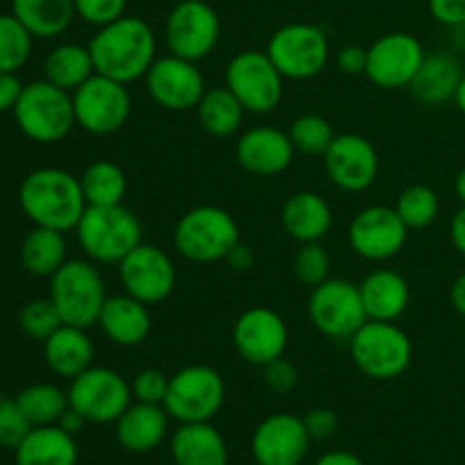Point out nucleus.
Here are the masks:
<instances>
[{
	"instance_id": "nucleus-25",
	"label": "nucleus",
	"mask_w": 465,
	"mask_h": 465,
	"mask_svg": "<svg viewBox=\"0 0 465 465\" xmlns=\"http://www.w3.org/2000/svg\"><path fill=\"white\" fill-rule=\"evenodd\" d=\"M331 209L322 195L298 191L282 207V227L298 243H321L331 230Z\"/></svg>"
},
{
	"instance_id": "nucleus-1",
	"label": "nucleus",
	"mask_w": 465,
	"mask_h": 465,
	"mask_svg": "<svg viewBox=\"0 0 465 465\" xmlns=\"http://www.w3.org/2000/svg\"><path fill=\"white\" fill-rule=\"evenodd\" d=\"M89 53L95 73L130 84L145 77L154 64L157 39L143 18L125 14L118 21L98 27L89 41Z\"/></svg>"
},
{
	"instance_id": "nucleus-23",
	"label": "nucleus",
	"mask_w": 465,
	"mask_h": 465,
	"mask_svg": "<svg viewBox=\"0 0 465 465\" xmlns=\"http://www.w3.org/2000/svg\"><path fill=\"white\" fill-rule=\"evenodd\" d=\"M98 327L103 334L121 348H136L148 339L153 330L148 304L139 302L132 295H109L98 316Z\"/></svg>"
},
{
	"instance_id": "nucleus-17",
	"label": "nucleus",
	"mask_w": 465,
	"mask_h": 465,
	"mask_svg": "<svg viewBox=\"0 0 465 465\" xmlns=\"http://www.w3.org/2000/svg\"><path fill=\"white\" fill-rule=\"evenodd\" d=\"M409 227L395 207H366L352 218L348 230L350 248L366 262H386L402 252Z\"/></svg>"
},
{
	"instance_id": "nucleus-18",
	"label": "nucleus",
	"mask_w": 465,
	"mask_h": 465,
	"mask_svg": "<svg viewBox=\"0 0 465 465\" xmlns=\"http://www.w3.org/2000/svg\"><path fill=\"white\" fill-rule=\"evenodd\" d=\"M232 341L243 361L252 366H268L284 357L289 348V327L284 318L268 307H252L239 316L232 330Z\"/></svg>"
},
{
	"instance_id": "nucleus-21",
	"label": "nucleus",
	"mask_w": 465,
	"mask_h": 465,
	"mask_svg": "<svg viewBox=\"0 0 465 465\" xmlns=\"http://www.w3.org/2000/svg\"><path fill=\"white\" fill-rule=\"evenodd\" d=\"M302 418L275 413L259 422L252 434V457L259 465H300L309 452Z\"/></svg>"
},
{
	"instance_id": "nucleus-2",
	"label": "nucleus",
	"mask_w": 465,
	"mask_h": 465,
	"mask_svg": "<svg viewBox=\"0 0 465 465\" xmlns=\"http://www.w3.org/2000/svg\"><path fill=\"white\" fill-rule=\"evenodd\" d=\"M18 204L35 225L57 232L75 230L86 209L80 177L62 168H36L18 189Z\"/></svg>"
},
{
	"instance_id": "nucleus-52",
	"label": "nucleus",
	"mask_w": 465,
	"mask_h": 465,
	"mask_svg": "<svg viewBox=\"0 0 465 465\" xmlns=\"http://www.w3.org/2000/svg\"><path fill=\"white\" fill-rule=\"evenodd\" d=\"M313 465H366L357 454L343 452V450H334V452L322 454Z\"/></svg>"
},
{
	"instance_id": "nucleus-50",
	"label": "nucleus",
	"mask_w": 465,
	"mask_h": 465,
	"mask_svg": "<svg viewBox=\"0 0 465 465\" xmlns=\"http://www.w3.org/2000/svg\"><path fill=\"white\" fill-rule=\"evenodd\" d=\"M450 239H452V245L457 248V252L465 257V204L454 213L452 225H450Z\"/></svg>"
},
{
	"instance_id": "nucleus-30",
	"label": "nucleus",
	"mask_w": 465,
	"mask_h": 465,
	"mask_svg": "<svg viewBox=\"0 0 465 465\" xmlns=\"http://www.w3.org/2000/svg\"><path fill=\"white\" fill-rule=\"evenodd\" d=\"M14 461L16 465H75V436L59 425L32 427L30 434L14 450Z\"/></svg>"
},
{
	"instance_id": "nucleus-27",
	"label": "nucleus",
	"mask_w": 465,
	"mask_h": 465,
	"mask_svg": "<svg viewBox=\"0 0 465 465\" xmlns=\"http://www.w3.org/2000/svg\"><path fill=\"white\" fill-rule=\"evenodd\" d=\"M359 291H361L368 321L395 322L407 312L409 300H411L409 282L400 272L389 271V268H380V271L371 272L359 284Z\"/></svg>"
},
{
	"instance_id": "nucleus-44",
	"label": "nucleus",
	"mask_w": 465,
	"mask_h": 465,
	"mask_svg": "<svg viewBox=\"0 0 465 465\" xmlns=\"http://www.w3.org/2000/svg\"><path fill=\"white\" fill-rule=\"evenodd\" d=\"M127 0H75V12L82 21L95 27L109 25L125 16Z\"/></svg>"
},
{
	"instance_id": "nucleus-55",
	"label": "nucleus",
	"mask_w": 465,
	"mask_h": 465,
	"mask_svg": "<svg viewBox=\"0 0 465 465\" xmlns=\"http://www.w3.org/2000/svg\"><path fill=\"white\" fill-rule=\"evenodd\" d=\"M454 193H457V198L465 204V168L459 171L457 180H454Z\"/></svg>"
},
{
	"instance_id": "nucleus-33",
	"label": "nucleus",
	"mask_w": 465,
	"mask_h": 465,
	"mask_svg": "<svg viewBox=\"0 0 465 465\" xmlns=\"http://www.w3.org/2000/svg\"><path fill=\"white\" fill-rule=\"evenodd\" d=\"M21 262L30 275L53 277L66 263V239L64 232L50 227H32L30 234L23 239Z\"/></svg>"
},
{
	"instance_id": "nucleus-24",
	"label": "nucleus",
	"mask_w": 465,
	"mask_h": 465,
	"mask_svg": "<svg viewBox=\"0 0 465 465\" xmlns=\"http://www.w3.org/2000/svg\"><path fill=\"white\" fill-rule=\"evenodd\" d=\"M168 418L171 416L162 404H130L125 413L114 422L118 445L132 454L153 452L166 439Z\"/></svg>"
},
{
	"instance_id": "nucleus-13",
	"label": "nucleus",
	"mask_w": 465,
	"mask_h": 465,
	"mask_svg": "<svg viewBox=\"0 0 465 465\" xmlns=\"http://www.w3.org/2000/svg\"><path fill=\"white\" fill-rule=\"evenodd\" d=\"M68 404L94 425L116 422L132 404V389L125 377L112 368L91 366L71 380Z\"/></svg>"
},
{
	"instance_id": "nucleus-54",
	"label": "nucleus",
	"mask_w": 465,
	"mask_h": 465,
	"mask_svg": "<svg viewBox=\"0 0 465 465\" xmlns=\"http://www.w3.org/2000/svg\"><path fill=\"white\" fill-rule=\"evenodd\" d=\"M227 262L232 263V266L236 268V271H245V268H250V263H252V254H250V250L245 248V245H236L234 250L230 252V257H227Z\"/></svg>"
},
{
	"instance_id": "nucleus-56",
	"label": "nucleus",
	"mask_w": 465,
	"mask_h": 465,
	"mask_svg": "<svg viewBox=\"0 0 465 465\" xmlns=\"http://www.w3.org/2000/svg\"><path fill=\"white\" fill-rule=\"evenodd\" d=\"M454 103H457L459 112L465 116V73L461 77V82H459V89H457V95H454Z\"/></svg>"
},
{
	"instance_id": "nucleus-38",
	"label": "nucleus",
	"mask_w": 465,
	"mask_h": 465,
	"mask_svg": "<svg viewBox=\"0 0 465 465\" xmlns=\"http://www.w3.org/2000/svg\"><path fill=\"white\" fill-rule=\"evenodd\" d=\"M32 39L35 36L14 14H0V71H21L30 59Z\"/></svg>"
},
{
	"instance_id": "nucleus-10",
	"label": "nucleus",
	"mask_w": 465,
	"mask_h": 465,
	"mask_svg": "<svg viewBox=\"0 0 465 465\" xmlns=\"http://www.w3.org/2000/svg\"><path fill=\"white\" fill-rule=\"evenodd\" d=\"M225 402V381L209 366H186L168 381L163 409L173 420L209 422Z\"/></svg>"
},
{
	"instance_id": "nucleus-43",
	"label": "nucleus",
	"mask_w": 465,
	"mask_h": 465,
	"mask_svg": "<svg viewBox=\"0 0 465 465\" xmlns=\"http://www.w3.org/2000/svg\"><path fill=\"white\" fill-rule=\"evenodd\" d=\"M168 381H171V377L163 375L162 371H157V368H145V371L136 372L134 380H132V398L136 402L162 404L163 407V400H166L168 393Z\"/></svg>"
},
{
	"instance_id": "nucleus-49",
	"label": "nucleus",
	"mask_w": 465,
	"mask_h": 465,
	"mask_svg": "<svg viewBox=\"0 0 465 465\" xmlns=\"http://www.w3.org/2000/svg\"><path fill=\"white\" fill-rule=\"evenodd\" d=\"M23 84L16 77V73L0 71V114L14 112L18 98H21Z\"/></svg>"
},
{
	"instance_id": "nucleus-20",
	"label": "nucleus",
	"mask_w": 465,
	"mask_h": 465,
	"mask_svg": "<svg viewBox=\"0 0 465 465\" xmlns=\"http://www.w3.org/2000/svg\"><path fill=\"white\" fill-rule=\"evenodd\" d=\"M325 173L331 184L348 193H359L375 184L380 173V154L361 134H336L322 154Z\"/></svg>"
},
{
	"instance_id": "nucleus-41",
	"label": "nucleus",
	"mask_w": 465,
	"mask_h": 465,
	"mask_svg": "<svg viewBox=\"0 0 465 465\" xmlns=\"http://www.w3.org/2000/svg\"><path fill=\"white\" fill-rule=\"evenodd\" d=\"M293 272L300 284L316 289L330 280V257L321 243H302L293 259Z\"/></svg>"
},
{
	"instance_id": "nucleus-37",
	"label": "nucleus",
	"mask_w": 465,
	"mask_h": 465,
	"mask_svg": "<svg viewBox=\"0 0 465 465\" xmlns=\"http://www.w3.org/2000/svg\"><path fill=\"white\" fill-rule=\"evenodd\" d=\"M395 212L409 230H425L439 218L440 200L431 186L411 184L400 193Z\"/></svg>"
},
{
	"instance_id": "nucleus-11",
	"label": "nucleus",
	"mask_w": 465,
	"mask_h": 465,
	"mask_svg": "<svg viewBox=\"0 0 465 465\" xmlns=\"http://www.w3.org/2000/svg\"><path fill=\"white\" fill-rule=\"evenodd\" d=\"M75 123L94 136H109L123 130L132 112L127 84L94 73L82 86L73 91Z\"/></svg>"
},
{
	"instance_id": "nucleus-29",
	"label": "nucleus",
	"mask_w": 465,
	"mask_h": 465,
	"mask_svg": "<svg viewBox=\"0 0 465 465\" xmlns=\"http://www.w3.org/2000/svg\"><path fill=\"white\" fill-rule=\"evenodd\" d=\"M461 77L463 71L452 54H425V62L420 64L409 89L416 95L418 103L436 107V104L454 100Z\"/></svg>"
},
{
	"instance_id": "nucleus-46",
	"label": "nucleus",
	"mask_w": 465,
	"mask_h": 465,
	"mask_svg": "<svg viewBox=\"0 0 465 465\" xmlns=\"http://www.w3.org/2000/svg\"><path fill=\"white\" fill-rule=\"evenodd\" d=\"M302 422L312 440H327L336 434V430H339V416H336L331 409L325 407L312 409V411L302 418Z\"/></svg>"
},
{
	"instance_id": "nucleus-14",
	"label": "nucleus",
	"mask_w": 465,
	"mask_h": 465,
	"mask_svg": "<svg viewBox=\"0 0 465 465\" xmlns=\"http://www.w3.org/2000/svg\"><path fill=\"white\" fill-rule=\"evenodd\" d=\"M166 45L171 54L203 62L221 39V18L204 0H182L166 18Z\"/></svg>"
},
{
	"instance_id": "nucleus-42",
	"label": "nucleus",
	"mask_w": 465,
	"mask_h": 465,
	"mask_svg": "<svg viewBox=\"0 0 465 465\" xmlns=\"http://www.w3.org/2000/svg\"><path fill=\"white\" fill-rule=\"evenodd\" d=\"M32 425L23 411L18 409L16 400H5L0 407V448L16 450L30 434Z\"/></svg>"
},
{
	"instance_id": "nucleus-16",
	"label": "nucleus",
	"mask_w": 465,
	"mask_h": 465,
	"mask_svg": "<svg viewBox=\"0 0 465 465\" xmlns=\"http://www.w3.org/2000/svg\"><path fill=\"white\" fill-rule=\"evenodd\" d=\"M422 62H425V50L416 36L407 32H389L368 48L363 75L380 89H404L411 84Z\"/></svg>"
},
{
	"instance_id": "nucleus-3",
	"label": "nucleus",
	"mask_w": 465,
	"mask_h": 465,
	"mask_svg": "<svg viewBox=\"0 0 465 465\" xmlns=\"http://www.w3.org/2000/svg\"><path fill=\"white\" fill-rule=\"evenodd\" d=\"M82 252L95 263H121L143 243V227L125 204L86 207L75 227Z\"/></svg>"
},
{
	"instance_id": "nucleus-39",
	"label": "nucleus",
	"mask_w": 465,
	"mask_h": 465,
	"mask_svg": "<svg viewBox=\"0 0 465 465\" xmlns=\"http://www.w3.org/2000/svg\"><path fill=\"white\" fill-rule=\"evenodd\" d=\"M289 136L295 153L309 154V157H322L336 134L325 116H321V114H302L293 121Z\"/></svg>"
},
{
	"instance_id": "nucleus-57",
	"label": "nucleus",
	"mask_w": 465,
	"mask_h": 465,
	"mask_svg": "<svg viewBox=\"0 0 465 465\" xmlns=\"http://www.w3.org/2000/svg\"><path fill=\"white\" fill-rule=\"evenodd\" d=\"M3 402H5V398H3V393H0V407H3Z\"/></svg>"
},
{
	"instance_id": "nucleus-31",
	"label": "nucleus",
	"mask_w": 465,
	"mask_h": 465,
	"mask_svg": "<svg viewBox=\"0 0 465 465\" xmlns=\"http://www.w3.org/2000/svg\"><path fill=\"white\" fill-rule=\"evenodd\" d=\"M12 14L35 39H54L77 16L75 0H12Z\"/></svg>"
},
{
	"instance_id": "nucleus-34",
	"label": "nucleus",
	"mask_w": 465,
	"mask_h": 465,
	"mask_svg": "<svg viewBox=\"0 0 465 465\" xmlns=\"http://www.w3.org/2000/svg\"><path fill=\"white\" fill-rule=\"evenodd\" d=\"M198 121L204 132L218 139L232 136L243 125V104L236 100L227 86H216V89L204 91L203 100L198 103Z\"/></svg>"
},
{
	"instance_id": "nucleus-5",
	"label": "nucleus",
	"mask_w": 465,
	"mask_h": 465,
	"mask_svg": "<svg viewBox=\"0 0 465 465\" xmlns=\"http://www.w3.org/2000/svg\"><path fill=\"white\" fill-rule=\"evenodd\" d=\"M14 121L35 143H57L77 125L73 95L48 80L30 82L14 107Z\"/></svg>"
},
{
	"instance_id": "nucleus-58",
	"label": "nucleus",
	"mask_w": 465,
	"mask_h": 465,
	"mask_svg": "<svg viewBox=\"0 0 465 465\" xmlns=\"http://www.w3.org/2000/svg\"><path fill=\"white\" fill-rule=\"evenodd\" d=\"M0 3H3V0H0Z\"/></svg>"
},
{
	"instance_id": "nucleus-45",
	"label": "nucleus",
	"mask_w": 465,
	"mask_h": 465,
	"mask_svg": "<svg viewBox=\"0 0 465 465\" xmlns=\"http://www.w3.org/2000/svg\"><path fill=\"white\" fill-rule=\"evenodd\" d=\"M263 380H266L268 389L284 395L298 386V371H295V366L289 359L280 357L268 363V366H263Z\"/></svg>"
},
{
	"instance_id": "nucleus-8",
	"label": "nucleus",
	"mask_w": 465,
	"mask_h": 465,
	"mask_svg": "<svg viewBox=\"0 0 465 465\" xmlns=\"http://www.w3.org/2000/svg\"><path fill=\"white\" fill-rule=\"evenodd\" d=\"M309 318L322 336L350 341L368 322L359 284L341 277H330L312 291Z\"/></svg>"
},
{
	"instance_id": "nucleus-7",
	"label": "nucleus",
	"mask_w": 465,
	"mask_h": 465,
	"mask_svg": "<svg viewBox=\"0 0 465 465\" xmlns=\"http://www.w3.org/2000/svg\"><path fill=\"white\" fill-rule=\"evenodd\" d=\"M350 357L366 377L391 381L409 371L413 359L411 339L395 322L368 321L350 339Z\"/></svg>"
},
{
	"instance_id": "nucleus-12",
	"label": "nucleus",
	"mask_w": 465,
	"mask_h": 465,
	"mask_svg": "<svg viewBox=\"0 0 465 465\" xmlns=\"http://www.w3.org/2000/svg\"><path fill=\"white\" fill-rule=\"evenodd\" d=\"M266 53L284 80H312L327 66L330 41L321 27L289 23L271 36Z\"/></svg>"
},
{
	"instance_id": "nucleus-32",
	"label": "nucleus",
	"mask_w": 465,
	"mask_h": 465,
	"mask_svg": "<svg viewBox=\"0 0 465 465\" xmlns=\"http://www.w3.org/2000/svg\"><path fill=\"white\" fill-rule=\"evenodd\" d=\"M95 73L94 59H91L89 45L62 44L48 53L44 62V80L59 89L73 91L84 84Z\"/></svg>"
},
{
	"instance_id": "nucleus-35",
	"label": "nucleus",
	"mask_w": 465,
	"mask_h": 465,
	"mask_svg": "<svg viewBox=\"0 0 465 465\" xmlns=\"http://www.w3.org/2000/svg\"><path fill=\"white\" fill-rule=\"evenodd\" d=\"M86 207H112L123 204L127 193V175L118 163L98 159L89 163L80 177Z\"/></svg>"
},
{
	"instance_id": "nucleus-22",
	"label": "nucleus",
	"mask_w": 465,
	"mask_h": 465,
	"mask_svg": "<svg viewBox=\"0 0 465 465\" xmlns=\"http://www.w3.org/2000/svg\"><path fill=\"white\" fill-rule=\"evenodd\" d=\"M295 148L291 136L277 127H252L236 141V162L257 177H275L293 162Z\"/></svg>"
},
{
	"instance_id": "nucleus-9",
	"label": "nucleus",
	"mask_w": 465,
	"mask_h": 465,
	"mask_svg": "<svg viewBox=\"0 0 465 465\" xmlns=\"http://www.w3.org/2000/svg\"><path fill=\"white\" fill-rule=\"evenodd\" d=\"M225 86L236 95L245 112L271 114L284 95V75L277 71L268 53L243 50L227 64Z\"/></svg>"
},
{
	"instance_id": "nucleus-36",
	"label": "nucleus",
	"mask_w": 465,
	"mask_h": 465,
	"mask_svg": "<svg viewBox=\"0 0 465 465\" xmlns=\"http://www.w3.org/2000/svg\"><path fill=\"white\" fill-rule=\"evenodd\" d=\"M16 404L32 427L57 425L68 409V393L54 384H32L16 395Z\"/></svg>"
},
{
	"instance_id": "nucleus-51",
	"label": "nucleus",
	"mask_w": 465,
	"mask_h": 465,
	"mask_svg": "<svg viewBox=\"0 0 465 465\" xmlns=\"http://www.w3.org/2000/svg\"><path fill=\"white\" fill-rule=\"evenodd\" d=\"M57 425L62 427L64 431H68V434H71V436H75V434H80L82 430H84L86 418L82 416V413H77L75 409H71V404H68V409H66V411H64V416L59 418Z\"/></svg>"
},
{
	"instance_id": "nucleus-19",
	"label": "nucleus",
	"mask_w": 465,
	"mask_h": 465,
	"mask_svg": "<svg viewBox=\"0 0 465 465\" xmlns=\"http://www.w3.org/2000/svg\"><path fill=\"white\" fill-rule=\"evenodd\" d=\"M148 94L159 107L168 112H189L198 107L204 95V77L195 62L166 54L154 59L150 71L145 73Z\"/></svg>"
},
{
	"instance_id": "nucleus-26",
	"label": "nucleus",
	"mask_w": 465,
	"mask_h": 465,
	"mask_svg": "<svg viewBox=\"0 0 465 465\" xmlns=\"http://www.w3.org/2000/svg\"><path fill=\"white\" fill-rule=\"evenodd\" d=\"M175 465H227L230 452L221 431L212 422H184L171 439Z\"/></svg>"
},
{
	"instance_id": "nucleus-15",
	"label": "nucleus",
	"mask_w": 465,
	"mask_h": 465,
	"mask_svg": "<svg viewBox=\"0 0 465 465\" xmlns=\"http://www.w3.org/2000/svg\"><path fill=\"white\" fill-rule=\"evenodd\" d=\"M118 280L127 295L153 307L171 298L177 284V271L162 248L141 243L118 263Z\"/></svg>"
},
{
	"instance_id": "nucleus-28",
	"label": "nucleus",
	"mask_w": 465,
	"mask_h": 465,
	"mask_svg": "<svg viewBox=\"0 0 465 465\" xmlns=\"http://www.w3.org/2000/svg\"><path fill=\"white\" fill-rule=\"evenodd\" d=\"M45 366L64 380H75L77 375L94 366V343L86 330L62 325L53 336L44 341Z\"/></svg>"
},
{
	"instance_id": "nucleus-53",
	"label": "nucleus",
	"mask_w": 465,
	"mask_h": 465,
	"mask_svg": "<svg viewBox=\"0 0 465 465\" xmlns=\"http://www.w3.org/2000/svg\"><path fill=\"white\" fill-rule=\"evenodd\" d=\"M450 300H452V307L465 318V272L454 280L452 291H450Z\"/></svg>"
},
{
	"instance_id": "nucleus-47",
	"label": "nucleus",
	"mask_w": 465,
	"mask_h": 465,
	"mask_svg": "<svg viewBox=\"0 0 465 465\" xmlns=\"http://www.w3.org/2000/svg\"><path fill=\"white\" fill-rule=\"evenodd\" d=\"M430 12L443 25H463L465 0H430Z\"/></svg>"
},
{
	"instance_id": "nucleus-4",
	"label": "nucleus",
	"mask_w": 465,
	"mask_h": 465,
	"mask_svg": "<svg viewBox=\"0 0 465 465\" xmlns=\"http://www.w3.org/2000/svg\"><path fill=\"white\" fill-rule=\"evenodd\" d=\"M239 243L241 232L234 216L213 204L189 209L173 230L175 250L193 263L223 262Z\"/></svg>"
},
{
	"instance_id": "nucleus-6",
	"label": "nucleus",
	"mask_w": 465,
	"mask_h": 465,
	"mask_svg": "<svg viewBox=\"0 0 465 465\" xmlns=\"http://www.w3.org/2000/svg\"><path fill=\"white\" fill-rule=\"evenodd\" d=\"M107 298L103 275L84 259H66V263L50 277V300L57 307L64 325L82 330L98 325V316Z\"/></svg>"
},
{
	"instance_id": "nucleus-48",
	"label": "nucleus",
	"mask_w": 465,
	"mask_h": 465,
	"mask_svg": "<svg viewBox=\"0 0 465 465\" xmlns=\"http://www.w3.org/2000/svg\"><path fill=\"white\" fill-rule=\"evenodd\" d=\"M368 62V48H359V45H345L336 54V66L348 75H361L366 73Z\"/></svg>"
},
{
	"instance_id": "nucleus-59",
	"label": "nucleus",
	"mask_w": 465,
	"mask_h": 465,
	"mask_svg": "<svg viewBox=\"0 0 465 465\" xmlns=\"http://www.w3.org/2000/svg\"><path fill=\"white\" fill-rule=\"evenodd\" d=\"M173 465H175V463H173Z\"/></svg>"
},
{
	"instance_id": "nucleus-40",
	"label": "nucleus",
	"mask_w": 465,
	"mask_h": 465,
	"mask_svg": "<svg viewBox=\"0 0 465 465\" xmlns=\"http://www.w3.org/2000/svg\"><path fill=\"white\" fill-rule=\"evenodd\" d=\"M62 325V316H59L57 307L50 298L32 300L18 313V327H21L23 334L32 341H41V343L48 336H53Z\"/></svg>"
}]
</instances>
